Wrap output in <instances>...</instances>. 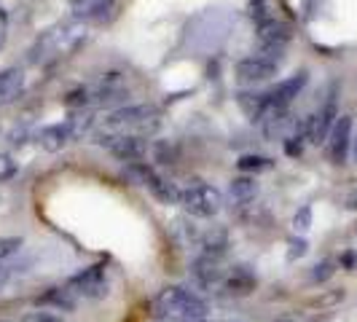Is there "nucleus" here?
<instances>
[{
	"instance_id": "f257e3e1",
	"label": "nucleus",
	"mask_w": 357,
	"mask_h": 322,
	"mask_svg": "<svg viewBox=\"0 0 357 322\" xmlns=\"http://www.w3.org/2000/svg\"><path fill=\"white\" fill-rule=\"evenodd\" d=\"M151 312L161 322H194V320H204L210 314V306L194 290L172 285V287H164L159 296L153 298Z\"/></svg>"
},
{
	"instance_id": "f03ea898",
	"label": "nucleus",
	"mask_w": 357,
	"mask_h": 322,
	"mask_svg": "<svg viewBox=\"0 0 357 322\" xmlns=\"http://www.w3.org/2000/svg\"><path fill=\"white\" fill-rule=\"evenodd\" d=\"M159 129V110L153 105H124L113 110L102 126L97 129L100 135H151Z\"/></svg>"
},
{
	"instance_id": "7ed1b4c3",
	"label": "nucleus",
	"mask_w": 357,
	"mask_h": 322,
	"mask_svg": "<svg viewBox=\"0 0 357 322\" xmlns=\"http://www.w3.org/2000/svg\"><path fill=\"white\" fill-rule=\"evenodd\" d=\"M180 204L191 217H215L223 210V194L215 185H207V183L197 180L194 185L180 191Z\"/></svg>"
},
{
	"instance_id": "20e7f679",
	"label": "nucleus",
	"mask_w": 357,
	"mask_h": 322,
	"mask_svg": "<svg viewBox=\"0 0 357 322\" xmlns=\"http://www.w3.org/2000/svg\"><path fill=\"white\" fill-rule=\"evenodd\" d=\"M81 40H84V33H81L78 24H59V27L49 30V33L36 43V49H33V62L49 59V56H65V54L73 52Z\"/></svg>"
},
{
	"instance_id": "39448f33",
	"label": "nucleus",
	"mask_w": 357,
	"mask_h": 322,
	"mask_svg": "<svg viewBox=\"0 0 357 322\" xmlns=\"http://www.w3.org/2000/svg\"><path fill=\"white\" fill-rule=\"evenodd\" d=\"M280 62H282V52L280 49H264V54L239 59L234 72H236V78L242 84H264L271 75H277Z\"/></svg>"
},
{
	"instance_id": "423d86ee",
	"label": "nucleus",
	"mask_w": 357,
	"mask_h": 322,
	"mask_svg": "<svg viewBox=\"0 0 357 322\" xmlns=\"http://www.w3.org/2000/svg\"><path fill=\"white\" fill-rule=\"evenodd\" d=\"M126 175L135 178L140 185H145L153 197L159 199L161 204H180V188L175 183H169L167 178H161L153 167H148L145 161L137 164H126Z\"/></svg>"
},
{
	"instance_id": "0eeeda50",
	"label": "nucleus",
	"mask_w": 357,
	"mask_h": 322,
	"mask_svg": "<svg viewBox=\"0 0 357 322\" xmlns=\"http://www.w3.org/2000/svg\"><path fill=\"white\" fill-rule=\"evenodd\" d=\"M94 143L107 148L113 156L124 164H137V161H145L148 156V140L140 137V135H94Z\"/></svg>"
},
{
	"instance_id": "6e6552de",
	"label": "nucleus",
	"mask_w": 357,
	"mask_h": 322,
	"mask_svg": "<svg viewBox=\"0 0 357 322\" xmlns=\"http://www.w3.org/2000/svg\"><path fill=\"white\" fill-rule=\"evenodd\" d=\"M336 118H339V100H336V89L328 94V100L322 102L309 118H306V140L312 145H320V143H328V135H331V129L336 124Z\"/></svg>"
},
{
	"instance_id": "1a4fd4ad",
	"label": "nucleus",
	"mask_w": 357,
	"mask_h": 322,
	"mask_svg": "<svg viewBox=\"0 0 357 322\" xmlns=\"http://www.w3.org/2000/svg\"><path fill=\"white\" fill-rule=\"evenodd\" d=\"M68 287L78 298H89V301H100L110 293V282H107V271L102 266H89L78 274H73L68 279Z\"/></svg>"
},
{
	"instance_id": "9d476101",
	"label": "nucleus",
	"mask_w": 357,
	"mask_h": 322,
	"mask_svg": "<svg viewBox=\"0 0 357 322\" xmlns=\"http://www.w3.org/2000/svg\"><path fill=\"white\" fill-rule=\"evenodd\" d=\"M352 129H355L352 116H339L333 129H331V135H328V159L333 161L336 167L347 164V159H349V151H352Z\"/></svg>"
},
{
	"instance_id": "9b49d317",
	"label": "nucleus",
	"mask_w": 357,
	"mask_h": 322,
	"mask_svg": "<svg viewBox=\"0 0 357 322\" xmlns=\"http://www.w3.org/2000/svg\"><path fill=\"white\" fill-rule=\"evenodd\" d=\"M309 84V72L306 70H298L296 75H290L285 81H280L274 89L264 91L266 94V105H274V107H290L293 105V100L304 91V86Z\"/></svg>"
},
{
	"instance_id": "f8f14e48",
	"label": "nucleus",
	"mask_w": 357,
	"mask_h": 322,
	"mask_svg": "<svg viewBox=\"0 0 357 322\" xmlns=\"http://www.w3.org/2000/svg\"><path fill=\"white\" fill-rule=\"evenodd\" d=\"M223 277H226V271L220 268L218 258L199 255L197 261L191 263V282L199 290H215V287H220L223 285Z\"/></svg>"
},
{
	"instance_id": "ddd939ff",
	"label": "nucleus",
	"mask_w": 357,
	"mask_h": 322,
	"mask_svg": "<svg viewBox=\"0 0 357 322\" xmlns=\"http://www.w3.org/2000/svg\"><path fill=\"white\" fill-rule=\"evenodd\" d=\"M258 40L264 43V49H280L282 52L293 40V27L277 17L268 19V22H261L258 24Z\"/></svg>"
},
{
	"instance_id": "4468645a",
	"label": "nucleus",
	"mask_w": 357,
	"mask_h": 322,
	"mask_svg": "<svg viewBox=\"0 0 357 322\" xmlns=\"http://www.w3.org/2000/svg\"><path fill=\"white\" fill-rule=\"evenodd\" d=\"M116 8V0H70V14L75 22H102Z\"/></svg>"
},
{
	"instance_id": "2eb2a0df",
	"label": "nucleus",
	"mask_w": 357,
	"mask_h": 322,
	"mask_svg": "<svg viewBox=\"0 0 357 322\" xmlns=\"http://www.w3.org/2000/svg\"><path fill=\"white\" fill-rule=\"evenodd\" d=\"M38 306H49L54 312H75L78 309V296L68 285H54L46 293H40L36 298Z\"/></svg>"
},
{
	"instance_id": "dca6fc26",
	"label": "nucleus",
	"mask_w": 357,
	"mask_h": 322,
	"mask_svg": "<svg viewBox=\"0 0 357 322\" xmlns=\"http://www.w3.org/2000/svg\"><path fill=\"white\" fill-rule=\"evenodd\" d=\"M197 247H199V255H204V258H218V261H220V255L229 247V231H226L223 226H210L207 231L199 233Z\"/></svg>"
},
{
	"instance_id": "f3484780",
	"label": "nucleus",
	"mask_w": 357,
	"mask_h": 322,
	"mask_svg": "<svg viewBox=\"0 0 357 322\" xmlns=\"http://www.w3.org/2000/svg\"><path fill=\"white\" fill-rule=\"evenodd\" d=\"M258 285V277L252 274L248 266H234L226 277H223V290L229 296H250L252 290Z\"/></svg>"
},
{
	"instance_id": "a211bd4d",
	"label": "nucleus",
	"mask_w": 357,
	"mask_h": 322,
	"mask_svg": "<svg viewBox=\"0 0 357 322\" xmlns=\"http://www.w3.org/2000/svg\"><path fill=\"white\" fill-rule=\"evenodd\" d=\"M22 91H24V72L19 70V68L0 70V107L11 105Z\"/></svg>"
},
{
	"instance_id": "6ab92c4d",
	"label": "nucleus",
	"mask_w": 357,
	"mask_h": 322,
	"mask_svg": "<svg viewBox=\"0 0 357 322\" xmlns=\"http://www.w3.org/2000/svg\"><path fill=\"white\" fill-rule=\"evenodd\" d=\"M38 143L43 151H49V153H59L62 148H68L70 140V132H68V124H49L40 129V135H38Z\"/></svg>"
},
{
	"instance_id": "aec40b11",
	"label": "nucleus",
	"mask_w": 357,
	"mask_h": 322,
	"mask_svg": "<svg viewBox=\"0 0 357 322\" xmlns=\"http://www.w3.org/2000/svg\"><path fill=\"white\" fill-rule=\"evenodd\" d=\"M229 194H231L234 201L239 204H250L258 197V180L252 175H245V178H234L231 185H229Z\"/></svg>"
},
{
	"instance_id": "412c9836",
	"label": "nucleus",
	"mask_w": 357,
	"mask_h": 322,
	"mask_svg": "<svg viewBox=\"0 0 357 322\" xmlns=\"http://www.w3.org/2000/svg\"><path fill=\"white\" fill-rule=\"evenodd\" d=\"M65 124H68V132H70V140H81L94 126V113L91 110H73V116Z\"/></svg>"
},
{
	"instance_id": "4be33fe9",
	"label": "nucleus",
	"mask_w": 357,
	"mask_h": 322,
	"mask_svg": "<svg viewBox=\"0 0 357 322\" xmlns=\"http://www.w3.org/2000/svg\"><path fill=\"white\" fill-rule=\"evenodd\" d=\"M148 153L156 164H175L178 161V145L169 140H153L148 145Z\"/></svg>"
},
{
	"instance_id": "5701e85b",
	"label": "nucleus",
	"mask_w": 357,
	"mask_h": 322,
	"mask_svg": "<svg viewBox=\"0 0 357 322\" xmlns=\"http://www.w3.org/2000/svg\"><path fill=\"white\" fill-rule=\"evenodd\" d=\"M236 167H239V172H248V175H258V172H268L271 167H274V161L268 159V156H258V153H250V156H242V159L236 161Z\"/></svg>"
},
{
	"instance_id": "b1692460",
	"label": "nucleus",
	"mask_w": 357,
	"mask_h": 322,
	"mask_svg": "<svg viewBox=\"0 0 357 322\" xmlns=\"http://www.w3.org/2000/svg\"><path fill=\"white\" fill-rule=\"evenodd\" d=\"M336 274V263L331 261V258H325V261H320V263H314V268H312V282L314 285H322V282H328L331 277Z\"/></svg>"
},
{
	"instance_id": "393cba45",
	"label": "nucleus",
	"mask_w": 357,
	"mask_h": 322,
	"mask_svg": "<svg viewBox=\"0 0 357 322\" xmlns=\"http://www.w3.org/2000/svg\"><path fill=\"white\" fill-rule=\"evenodd\" d=\"M22 236H0V263H6L8 258H14L22 250Z\"/></svg>"
},
{
	"instance_id": "a878e982",
	"label": "nucleus",
	"mask_w": 357,
	"mask_h": 322,
	"mask_svg": "<svg viewBox=\"0 0 357 322\" xmlns=\"http://www.w3.org/2000/svg\"><path fill=\"white\" fill-rule=\"evenodd\" d=\"M293 229H296V233H306L312 229V207L309 204H304L298 213L293 215Z\"/></svg>"
},
{
	"instance_id": "bb28decb",
	"label": "nucleus",
	"mask_w": 357,
	"mask_h": 322,
	"mask_svg": "<svg viewBox=\"0 0 357 322\" xmlns=\"http://www.w3.org/2000/svg\"><path fill=\"white\" fill-rule=\"evenodd\" d=\"M19 172L17 161L11 159L8 153H0V183H6V180H11L14 175Z\"/></svg>"
},
{
	"instance_id": "cd10ccee",
	"label": "nucleus",
	"mask_w": 357,
	"mask_h": 322,
	"mask_svg": "<svg viewBox=\"0 0 357 322\" xmlns=\"http://www.w3.org/2000/svg\"><path fill=\"white\" fill-rule=\"evenodd\" d=\"M24 266L22 263H0V287H6L11 279H17V274H22Z\"/></svg>"
},
{
	"instance_id": "c85d7f7f",
	"label": "nucleus",
	"mask_w": 357,
	"mask_h": 322,
	"mask_svg": "<svg viewBox=\"0 0 357 322\" xmlns=\"http://www.w3.org/2000/svg\"><path fill=\"white\" fill-rule=\"evenodd\" d=\"M65 102H68V107H73V110H84V105L89 102V89H73Z\"/></svg>"
},
{
	"instance_id": "c756f323",
	"label": "nucleus",
	"mask_w": 357,
	"mask_h": 322,
	"mask_svg": "<svg viewBox=\"0 0 357 322\" xmlns=\"http://www.w3.org/2000/svg\"><path fill=\"white\" fill-rule=\"evenodd\" d=\"M306 250H309V245H306V239H290V245H287V261H298V258H304Z\"/></svg>"
},
{
	"instance_id": "7c9ffc66",
	"label": "nucleus",
	"mask_w": 357,
	"mask_h": 322,
	"mask_svg": "<svg viewBox=\"0 0 357 322\" xmlns=\"http://www.w3.org/2000/svg\"><path fill=\"white\" fill-rule=\"evenodd\" d=\"M22 322H68V320H62L59 314H52V312H30V314H24Z\"/></svg>"
},
{
	"instance_id": "2f4dec72",
	"label": "nucleus",
	"mask_w": 357,
	"mask_h": 322,
	"mask_svg": "<svg viewBox=\"0 0 357 322\" xmlns=\"http://www.w3.org/2000/svg\"><path fill=\"white\" fill-rule=\"evenodd\" d=\"M6 38H8V14L6 8H0V46L6 43Z\"/></svg>"
},
{
	"instance_id": "473e14b6",
	"label": "nucleus",
	"mask_w": 357,
	"mask_h": 322,
	"mask_svg": "<svg viewBox=\"0 0 357 322\" xmlns=\"http://www.w3.org/2000/svg\"><path fill=\"white\" fill-rule=\"evenodd\" d=\"M341 266L347 268V271H352V268L357 266V255L352 250H347L344 255H341Z\"/></svg>"
},
{
	"instance_id": "72a5a7b5",
	"label": "nucleus",
	"mask_w": 357,
	"mask_h": 322,
	"mask_svg": "<svg viewBox=\"0 0 357 322\" xmlns=\"http://www.w3.org/2000/svg\"><path fill=\"white\" fill-rule=\"evenodd\" d=\"M344 210H357V191H352L349 197L344 199Z\"/></svg>"
},
{
	"instance_id": "f704fd0d",
	"label": "nucleus",
	"mask_w": 357,
	"mask_h": 322,
	"mask_svg": "<svg viewBox=\"0 0 357 322\" xmlns=\"http://www.w3.org/2000/svg\"><path fill=\"white\" fill-rule=\"evenodd\" d=\"M352 153H355V161H357V137L352 140Z\"/></svg>"
},
{
	"instance_id": "c9c22d12",
	"label": "nucleus",
	"mask_w": 357,
	"mask_h": 322,
	"mask_svg": "<svg viewBox=\"0 0 357 322\" xmlns=\"http://www.w3.org/2000/svg\"><path fill=\"white\" fill-rule=\"evenodd\" d=\"M194 322H215V320H207V317H204V320H194Z\"/></svg>"
},
{
	"instance_id": "e433bc0d",
	"label": "nucleus",
	"mask_w": 357,
	"mask_h": 322,
	"mask_svg": "<svg viewBox=\"0 0 357 322\" xmlns=\"http://www.w3.org/2000/svg\"><path fill=\"white\" fill-rule=\"evenodd\" d=\"M0 322H6V320H0Z\"/></svg>"
}]
</instances>
